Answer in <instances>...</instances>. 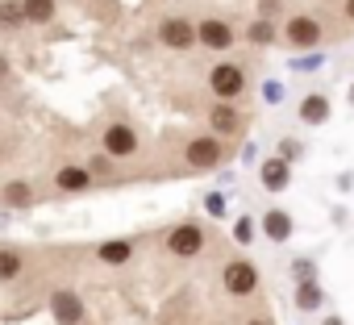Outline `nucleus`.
<instances>
[{
	"mask_svg": "<svg viewBox=\"0 0 354 325\" xmlns=\"http://www.w3.org/2000/svg\"><path fill=\"white\" fill-rule=\"evenodd\" d=\"M158 42L171 50H192L196 46V26L188 17H162L158 21Z\"/></svg>",
	"mask_w": 354,
	"mask_h": 325,
	"instance_id": "f257e3e1",
	"label": "nucleus"
},
{
	"mask_svg": "<svg viewBox=\"0 0 354 325\" xmlns=\"http://www.w3.org/2000/svg\"><path fill=\"white\" fill-rule=\"evenodd\" d=\"M221 284H225L230 296H250V292L259 288V267L246 263V259H234V263L221 271Z\"/></svg>",
	"mask_w": 354,
	"mask_h": 325,
	"instance_id": "f03ea898",
	"label": "nucleus"
},
{
	"mask_svg": "<svg viewBox=\"0 0 354 325\" xmlns=\"http://www.w3.org/2000/svg\"><path fill=\"white\" fill-rule=\"evenodd\" d=\"M201 246H205V230H201L196 221H184V225H175V230L167 234V250L180 254V259L201 254Z\"/></svg>",
	"mask_w": 354,
	"mask_h": 325,
	"instance_id": "7ed1b4c3",
	"label": "nucleus"
},
{
	"mask_svg": "<svg viewBox=\"0 0 354 325\" xmlns=\"http://www.w3.org/2000/svg\"><path fill=\"white\" fill-rule=\"evenodd\" d=\"M209 88L217 92V100H234V96H242L246 75H242V67H234V63H217V67L209 71Z\"/></svg>",
	"mask_w": 354,
	"mask_h": 325,
	"instance_id": "20e7f679",
	"label": "nucleus"
},
{
	"mask_svg": "<svg viewBox=\"0 0 354 325\" xmlns=\"http://www.w3.org/2000/svg\"><path fill=\"white\" fill-rule=\"evenodd\" d=\"M138 150V133L125 125V121H113L109 129H104V154H113V158H129Z\"/></svg>",
	"mask_w": 354,
	"mask_h": 325,
	"instance_id": "39448f33",
	"label": "nucleus"
},
{
	"mask_svg": "<svg viewBox=\"0 0 354 325\" xmlns=\"http://www.w3.org/2000/svg\"><path fill=\"white\" fill-rule=\"evenodd\" d=\"M50 313H55V321L75 325V321H84V300H80L71 288H59V292L50 296Z\"/></svg>",
	"mask_w": 354,
	"mask_h": 325,
	"instance_id": "423d86ee",
	"label": "nucleus"
},
{
	"mask_svg": "<svg viewBox=\"0 0 354 325\" xmlns=\"http://www.w3.org/2000/svg\"><path fill=\"white\" fill-rule=\"evenodd\" d=\"M221 162V142L217 138H196V142H188V167H217Z\"/></svg>",
	"mask_w": 354,
	"mask_h": 325,
	"instance_id": "0eeeda50",
	"label": "nucleus"
},
{
	"mask_svg": "<svg viewBox=\"0 0 354 325\" xmlns=\"http://www.w3.org/2000/svg\"><path fill=\"white\" fill-rule=\"evenodd\" d=\"M283 34H288L292 46H317V42H321V21H313V17H292V21L283 26Z\"/></svg>",
	"mask_w": 354,
	"mask_h": 325,
	"instance_id": "6e6552de",
	"label": "nucleus"
},
{
	"mask_svg": "<svg viewBox=\"0 0 354 325\" xmlns=\"http://www.w3.org/2000/svg\"><path fill=\"white\" fill-rule=\"evenodd\" d=\"M196 38H201V42H205L209 50H225V46L234 42V30H230L225 21H217V17H209V21H201Z\"/></svg>",
	"mask_w": 354,
	"mask_h": 325,
	"instance_id": "1a4fd4ad",
	"label": "nucleus"
},
{
	"mask_svg": "<svg viewBox=\"0 0 354 325\" xmlns=\"http://www.w3.org/2000/svg\"><path fill=\"white\" fill-rule=\"evenodd\" d=\"M209 125H213L221 138H234V133L242 129V117H238V109H234L230 100H217V109L209 113Z\"/></svg>",
	"mask_w": 354,
	"mask_h": 325,
	"instance_id": "9d476101",
	"label": "nucleus"
},
{
	"mask_svg": "<svg viewBox=\"0 0 354 325\" xmlns=\"http://www.w3.org/2000/svg\"><path fill=\"white\" fill-rule=\"evenodd\" d=\"M263 188L267 192H283L288 188V158H267L263 162Z\"/></svg>",
	"mask_w": 354,
	"mask_h": 325,
	"instance_id": "9b49d317",
	"label": "nucleus"
},
{
	"mask_svg": "<svg viewBox=\"0 0 354 325\" xmlns=\"http://www.w3.org/2000/svg\"><path fill=\"white\" fill-rule=\"evenodd\" d=\"M55 184H59L63 192H88V188H92V171H88V167H63Z\"/></svg>",
	"mask_w": 354,
	"mask_h": 325,
	"instance_id": "f8f14e48",
	"label": "nucleus"
},
{
	"mask_svg": "<svg viewBox=\"0 0 354 325\" xmlns=\"http://www.w3.org/2000/svg\"><path fill=\"white\" fill-rule=\"evenodd\" d=\"M300 121H308V125H321V121H329V100L325 96H304V104H300Z\"/></svg>",
	"mask_w": 354,
	"mask_h": 325,
	"instance_id": "ddd939ff",
	"label": "nucleus"
},
{
	"mask_svg": "<svg viewBox=\"0 0 354 325\" xmlns=\"http://www.w3.org/2000/svg\"><path fill=\"white\" fill-rule=\"evenodd\" d=\"M263 230H267V238H275V242H283V238L292 234V217H288L283 209H271V213L263 217Z\"/></svg>",
	"mask_w": 354,
	"mask_h": 325,
	"instance_id": "4468645a",
	"label": "nucleus"
},
{
	"mask_svg": "<svg viewBox=\"0 0 354 325\" xmlns=\"http://www.w3.org/2000/svg\"><path fill=\"white\" fill-rule=\"evenodd\" d=\"M21 9H26V21H34V26L55 21V0H21Z\"/></svg>",
	"mask_w": 354,
	"mask_h": 325,
	"instance_id": "2eb2a0df",
	"label": "nucleus"
},
{
	"mask_svg": "<svg viewBox=\"0 0 354 325\" xmlns=\"http://www.w3.org/2000/svg\"><path fill=\"white\" fill-rule=\"evenodd\" d=\"M96 254H100V263H109V267H121V263H129L133 246H129V242L121 238V242H104V246H100Z\"/></svg>",
	"mask_w": 354,
	"mask_h": 325,
	"instance_id": "dca6fc26",
	"label": "nucleus"
},
{
	"mask_svg": "<svg viewBox=\"0 0 354 325\" xmlns=\"http://www.w3.org/2000/svg\"><path fill=\"white\" fill-rule=\"evenodd\" d=\"M21 21H26L21 0H0V30H17Z\"/></svg>",
	"mask_w": 354,
	"mask_h": 325,
	"instance_id": "f3484780",
	"label": "nucleus"
},
{
	"mask_svg": "<svg viewBox=\"0 0 354 325\" xmlns=\"http://www.w3.org/2000/svg\"><path fill=\"white\" fill-rule=\"evenodd\" d=\"M34 201V192H30V184L26 180H13V184H5V205H30Z\"/></svg>",
	"mask_w": 354,
	"mask_h": 325,
	"instance_id": "a211bd4d",
	"label": "nucleus"
},
{
	"mask_svg": "<svg viewBox=\"0 0 354 325\" xmlns=\"http://www.w3.org/2000/svg\"><path fill=\"white\" fill-rule=\"evenodd\" d=\"M296 304H300V308H321V284L304 279V284H300V292H296Z\"/></svg>",
	"mask_w": 354,
	"mask_h": 325,
	"instance_id": "6ab92c4d",
	"label": "nucleus"
},
{
	"mask_svg": "<svg viewBox=\"0 0 354 325\" xmlns=\"http://www.w3.org/2000/svg\"><path fill=\"white\" fill-rule=\"evenodd\" d=\"M21 275V254L17 250H0V279H17Z\"/></svg>",
	"mask_w": 354,
	"mask_h": 325,
	"instance_id": "aec40b11",
	"label": "nucleus"
},
{
	"mask_svg": "<svg viewBox=\"0 0 354 325\" xmlns=\"http://www.w3.org/2000/svg\"><path fill=\"white\" fill-rule=\"evenodd\" d=\"M271 38H275V26H271V21H254V26H250V42L263 46V42H271Z\"/></svg>",
	"mask_w": 354,
	"mask_h": 325,
	"instance_id": "412c9836",
	"label": "nucleus"
},
{
	"mask_svg": "<svg viewBox=\"0 0 354 325\" xmlns=\"http://www.w3.org/2000/svg\"><path fill=\"white\" fill-rule=\"evenodd\" d=\"M250 234H254V230H250V221H238V230H234V238H238V242H250Z\"/></svg>",
	"mask_w": 354,
	"mask_h": 325,
	"instance_id": "4be33fe9",
	"label": "nucleus"
},
{
	"mask_svg": "<svg viewBox=\"0 0 354 325\" xmlns=\"http://www.w3.org/2000/svg\"><path fill=\"white\" fill-rule=\"evenodd\" d=\"M5 75H9V59H5V55H0V80H5Z\"/></svg>",
	"mask_w": 354,
	"mask_h": 325,
	"instance_id": "5701e85b",
	"label": "nucleus"
},
{
	"mask_svg": "<svg viewBox=\"0 0 354 325\" xmlns=\"http://www.w3.org/2000/svg\"><path fill=\"white\" fill-rule=\"evenodd\" d=\"M346 17H350V21H354V0H346Z\"/></svg>",
	"mask_w": 354,
	"mask_h": 325,
	"instance_id": "b1692460",
	"label": "nucleus"
},
{
	"mask_svg": "<svg viewBox=\"0 0 354 325\" xmlns=\"http://www.w3.org/2000/svg\"><path fill=\"white\" fill-rule=\"evenodd\" d=\"M321 325H342V317H329V321H321Z\"/></svg>",
	"mask_w": 354,
	"mask_h": 325,
	"instance_id": "393cba45",
	"label": "nucleus"
},
{
	"mask_svg": "<svg viewBox=\"0 0 354 325\" xmlns=\"http://www.w3.org/2000/svg\"><path fill=\"white\" fill-rule=\"evenodd\" d=\"M246 325H267V321H246Z\"/></svg>",
	"mask_w": 354,
	"mask_h": 325,
	"instance_id": "a878e982",
	"label": "nucleus"
},
{
	"mask_svg": "<svg viewBox=\"0 0 354 325\" xmlns=\"http://www.w3.org/2000/svg\"><path fill=\"white\" fill-rule=\"evenodd\" d=\"M0 158H5V150H0Z\"/></svg>",
	"mask_w": 354,
	"mask_h": 325,
	"instance_id": "bb28decb",
	"label": "nucleus"
}]
</instances>
